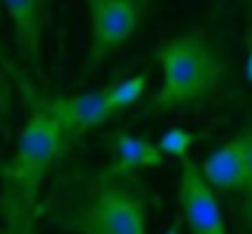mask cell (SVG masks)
<instances>
[{
	"label": "cell",
	"mask_w": 252,
	"mask_h": 234,
	"mask_svg": "<svg viewBox=\"0 0 252 234\" xmlns=\"http://www.w3.org/2000/svg\"><path fill=\"white\" fill-rule=\"evenodd\" d=\"M246 80L252 84V16L246 27Z\"/></svg>",
	"instance_id": "cell-15"
},
{
	"label": "cell",
	"mask_w": 252,
	"mask_h": 234,
	"mask_svg": "<svg viewBox=\"0 0 252 234\" xmlns=\"http://www.w3.org/2000/svg\"><path fill=\"white\" fill-rule=\"evenodd\" d=\"M13 102H16V93H13L11 80L0 69V135H2V137H7L9 130H11Z\"/></svg>",
	"instance_id": "cell-14"
},
{
	"label": "cell",
	"mask_w": 252,
	"mask_h": 234,
	"mask_svg": "<svg viewBox=\"0 0 252 234\" xmlns=\"http://www.w3.org/2000/svg\"><path fill=\"white\" fill-rule=\"evenodd\" d=\"M13 27L16 47L22 60L40 73L42 66V33H44V0H2Z\"/></svg>",
	"instance_id": "cell-7"
},
{
	"label": "cell",
	"mask_w": 252,
	"mask_h": 234,
	"mask_svg": "<svg viewBox=\"0 0 252 234\" xmlns=\"http://www.w3.org/2000/svg\"><path fill=\"white\" fill-rule=\"evenodd\" d=\"M146 88H148V71H142V73H135V75H130V78L106 84L104 87L106 104H109L111 113L118 115V113H122V111L130 109L133 104H137L144 97Z\"/></svg>",
	"instance_id": "cell-11"
},
{
	"label": "cell",
	"mask_w": 252,
	"mask_h": 234,
	"mask_svg": "<svg viewBox=\"0 0 252 234\" xmlns=\"http://www.w3.org/2000/svg\"><path fill=\"white\" fill-rule=\"evenodd\" d=\"M208 137V133H195V130L182 128V126H175V128H168L166 133H161V137L157 139V148L161 150L164 157H175V159H182V157L190 155L192 146L197 142H204Z\"/></svg>",
	"instance_id": "cell-12"
},
{
	"label": "cell",
	"mask_w": 252,
	"mask_h": 234,
	"mask_svg": "<svg viewBox=\"0 0 252 234\" xmlns=\"http://www.w3.org/2000/svg\"><path fill=\"white\" fill-rule=\"evenodd\" d=\"M161 69L159 88L142 106L139 117L192 109L217 93L226 78V62L204 31H184L153 51Z\"/></svg>",
	"instance_id": "cell-2"
},
{
	"label": "cell",
	"mask_w": 252,
	"mask_h": 234,
	"mask_svg": "<svg viewBox=\"0 0 252 234\" xmlns=\"http://www.w3.org/2000/svg\"><path fill=\"white\" fill-rule=\"evenodd\" d=\"M64 150L56 119L38 104L18 133L11 157L0 164V192L29 205H40L44 179Z\"/></svg>",
	"instance_id": "cell-3"
},
{
	"label": "cell",
	"mask_w": 252,
	"mask_h": 234,
	"mask_svg": "<svg viewBox=\"0 0 252 234\" xmlns=\"http://www.w3.org/2000/svg\"><path fill=\"white\" fill-rule=\"evenodd\" d=\"M73 181L47 208L58 228L69 234H148L155 195L139 175H113L102 168Z\"/></svg>",
	"instance_id": "cell-1"
},
{
	"label": "cell",
	"mask_w": 252,
	"mask_h": 234,
	"mask_svg": "<svg viewBox=\"0 0 252 234\" xmlns=\"http://www.w3.org/2000/svg\"><path fill=\"white\" fill-rule=\"evenodd\" d=\"M0 234H38L40 205H29L25 201L0 192Z\"/></svg>",
	"instance_id": "cell-10"
},
{
	"label": "cell",
	"mask_w": 252,
	"mask_h": 234,
	"mask_svg": "<svg viewBox=\"0 0 252 234\" xmlns=\"http://www.w3.org/2000/svg\"><path fill=\"white\" fill-rule=\"evenodd\" d=\"M177 201L182 221L190 234H228L217 192L208 186L199 164L190 155L179 159Z\"/></svg>",
	"instance_id": "cell-5"
},
{
	"label": "cell",
	"mask_w": 252,
	"mask_h": 234,
	"mask_svg": "<svg viewBox=\"0 0 252 234\" xmlns=\"http://www.w3.org/2000/svg\"><path fill=\"white\" fill-rule=\"evenodd\" d=\"M241 135L246 144V175L239 190V219L246 232L252 234V119L241 128Z\"/></svg>",
	"instance_id": "cell-13"
},
{
	"label": "cell",
	"mask_w": 252,
	"mask_h": 234,
	"mask_svg": "<svg viewBox=\"0 0 252 234\" xmlns=\"http://www.w3.org/2000/svg\"><path fill=\"white\" fill-rule=\"evenodd\" d=\"M111 148H113V159L104 170L113 175H139L142 170L159 168L166 159L155 142L126 130H120L111 137Z\"/></svg>",
	"instance_id": "cell-9"
},
{
	"label": "cell",
	"mask_w": 252,
	"mask_h": 234,
	"mask_svg": "<svg viewBox=\"0 0 252 234\" xmlns=\"http://www.w3.org/2000/svg\"><path fill=\"white\" fill-rule=\"evenodd\" d=\"M199 170L215 192L239 195L246 175V144L241 130L228 142H223L219 148H215L208 157H204Z\"/></svg>",
	"instance_id": "cell-8"
},
{
	"label": "cell",
	"mask_w": 252,
	"mask_h": 234,
	"mask_svg": "<svg viewBox=\"0 0 252 234\" xmlns=\"http://www.w3.org/2000/svg\"><path fill=\"white\" fill-rule=\"evenodd\" d=\"M0 7H2V0H0Z\"/></svg>",
	"instance_id": "cell-17"
},
{
	"label": "cell",
	"mask_w": 252,
	"mask_h": 234,
	"mask_svg": "<svg viewBox=\"0 0 252 234\" xmlns=\"http://www.w3.org/2000/svg\"><path fill=\"white\" fill-rule=\"evenodd\" d=\"M89 9V51L80 80H87L142 27L153 0H84Z\"/></svg>",
	"instance_id": "cell-4"
},
{
	"label": "cell",
	"mask_w": 252,
	"mask_h": 234,
	"mask_svg": "<svg viewBox=\"0 0 252 234\" xmlns=\"http://www.w3.org/2000/svg\"><path fill=\"white\" fill-rule=\"evenodd\" d=\"M164 234H184V221H182V217H175L173 221H170V226L164 230Z\"/></svg>",
	"instance_id": "cell-16"
},
{
	"label": "cell",
	"mask_w": 252,
	"mask_h": 234,
	"mask_svg": "<svg viewBox=\"0 0 252 234\" xmlns=\"http://www.w3.org/2000/svg\"><path fill=\"white\" fill-rule=\"evenodd\" d=\"M40 106L56 119L62 139H64V148H69L75 139H80L89 130L97 128L113 117L106 104L104 87L87 93H75V95L51 97V100L40 102Z\"/></svg>",
	"instance_id": "cell-6"
}]
</instances>
